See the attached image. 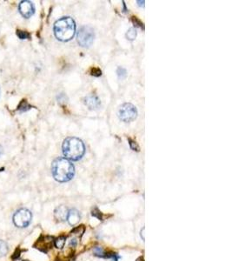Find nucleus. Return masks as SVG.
Listing matches in <instances>:
<instances>
[{
  "instance_id": "7",
  "label": "nucleus",
  "mask_w": 232,
  "mask_h": 261,
  "mask_svg": "<svg viewBox=\"0 0 232 261\" xmlns=\"http://www.w3.org/2000/svg\"><path fill=\"white\" fill-rule=\"evenodd\" d=\"M19 10V12L21 13V15L25 18H31L35 12V8H34L33 4L30 1H27V0L20 2Z\"/></svg>"
},
{
  "instance_id": "19",
  "label": "nucleus",
  "mask_w": 232,
  "mask_h": 261,
  "mask_svg": "<svg viewBox=\"0 0 232 261\" xmlns=\"http://www.w3.org/2000/svg\"><path fill=\"white\" fill-rule=\"evenodd\" d=\"M29 107H30V105H29L28 104H26L25 102H23V103L21 104V105L19 106V110L22 111H27L28 109H30Z\"/></svg>"
},
{
  "instance_id": "9",
  "label": "nucleus",
  "mask_w": 232,
  "mask_h": 261,
  "mask_svg": "<svg viewBox=\"0 0 232 261\" xmlns=\"http://www.w3.org/2000/svg\"><path fill=\"white\" fill-rule=\"evenodd\" d=\"M80 219H81V215H80L79 212L76 209H72L71 211H69L67 216L68 223L71 225H77L79 222Z\"/></svg>"
},
{
  "instance_id": "17",
  "label": "nucleus",
  "mask_w": 232,
  "mask_h": 261,
  "mask_svg": "<svg viewBox=\"0 0 232 261\" xmlns=\"http://www.w3.org/2000/svg\"><path fill=\"white\" fill-rule=\"evenodd\" d=\"M101 74H102V72L100 69H98V68H92L91 69V75H92V76L99 77V76H101Z\"/></svg>"
},
{
  "instance_id": "15",
  "label": "nucleus",
  "mask_w": 232,
  "mask_h": 261,
  "mask_svg": "<svg viewBox=\"0 0 232 261\" xmlns=\"http://www.w3.org/2000/svg\"><path fill=\"white\" fill-rule=\"evenodd\" d=\"M17 35L19 37L20 39H26L28 37H30V35L28 32L24 31V30H18L17 31Z\"/></svg>"
},
{
  "instance_id": "4",
  "label": "nucleus",
  "mask_w": 232,
  "mask_h": 261,
  "mask_svg": "<svg viewBox=\"0 0 232 261\" xmlns=\"http://www.w3.org/2000/svg\"><path fill=\"white\" fill-rule=\"evenodd\" d=\"M32 219L31 211L25 208H21L14 213L12 217L13 224L19 228H25L30 225Z\"/></svg>"
},
{
  "instance_id": "21",
  "label": "nucleus",
  "mask_w": 232,
  "mask_h": 261,
  "mask_svg": "<svg viewBox=\"0 0 232 261\" xmlns=\"http://www.w3.org/2000/svg\"><path fill=\"white\" fill-rule=\"evenodd\" d=\"M132 21H133V23H134L135 24H137V25H138V26H139V27H141V28L143 27V23H142V22H140V21H139L137 18H136V17H133V18H132Z\"/></svg>"
},
{
  "instance_id": "5",
  "label": "nucleus",
  "mask_w": 232,
  "mask_h": 261,
  "mask_svg": "<svg viewBox=\"0 0 232 261\" xmlns=\"http://www.w3.org/2000/svg\"><path fill=\"white\" fill-rule=\"evenodd\" d=\"M94 37V30L90 26H83L78 32V42L83 47L91 46Z\"/></svg>"
},
{
  "instance_id": "13",
  "label": "nucleus",
  "mask_w": 232,
  "mask_h": 261,
  "mask_svg": "<svg viewBox=\"0 0 232 261\" xmlns=\"http://www.w3.org/2000/svg\"><path fill=\"white\" fill-rule=\"evenodd\" d=\"M137 37V30L135 29L134 27L130 28V30L127 31L126 33V37L128 38L129 40H134Z\"/></svg>"
},
{
  "instance_id": "12",
  "label": "nucleus",
  "mask_w": 232,
  "mask_h": 261,
  "mask_svg": "<svg viewBox=\"0 0 232 261\" xmlns=\"http://www.w3.org/2000/svg\"><path fill=\"white\" fill-rule=\"evenodd\" d=\"M65 242H66V238L65 237L62 236V237L57 238L55 240V246L57 249H62L64 246Z\"/></svg>"
},
{
  "instance_id": "14",
  "label": "nucleus",
  "mask_w": 232,
  "mask_h": 261,
  "mask_svg": "<svg viewBox=\"0 0 232 261\" xmlns=\"http://www.w3.org/2000/svg\"><path fill=\"white\" fill-rule=\"evenodd\" d=\"M117 75H118V77L119 78H121V79H123V78H125L126 77V75H127V72H126V70L124 69V68H123V67H118L117 68Z\"/></svg>"
},
{
  "instance_id": "1",
  "label": "nucleus",
  "mask_w": 232,
  "mask_h": 261,
  "mask_svg": "<svg viewBox=\"0 0 232 261\" xmlns=\"http://www.w3.org/2000/svg\"><path fill=\"white\" fill-rule=\"evenodd\" d=\"M51 172L58 182H68L75 174V168L71 162L65 158H57L52 162Z\"/></svg>"
},
{
  "instance_id": "22",
  "label": "nucleus",
  "mask_w": 232,
  "mask_h": 261,
  "mask_svg": "<svg viewBox=\"0 0 232 261\" xmlns=\"http://www.w3.org/2000/svg\"><path fill=\"white\" fill-rule=\"evenodd\" d=\"M144 228H143V230L141 231V237L143 238V240H144Z\"/></svg>"
},
{
  "instance_id": "2",
  "label": "nucleus",
  "mask_w": 232,
  "mask_h": 261,
  "mask_svg": "<svg viewBox=\"0 0 232 261\" xmlns=\"http://www.w3.org/2000/svg\"><path fill=\"white\" fill-rule=\"evenodd\" d=\"M54 35L60 41L66 42L73 38L76 32L75 21L70 17H63L57 20L53 27Z\"/></svg>"
},
{
  "instance_id": "11",
  "label": "nucleus",
  "mask_w": 232,
  "mask_h": 261,
  "mask_svg": "<svg viewBox=\"0 0 232 261\" xmlns=\"http://www.w3.org/2000/svg\"><path fill=\"white\" fill-rule=\"evenodd\" d=\"M8 252V245L4 240H0V257L5 256Z\"/></svg>"
},
{
  "instance_id": "20",
  "label": "nucleus",
  "mask_w": 232,
  "mask_h": 261,
  "mask_svg": "<svg viewBox=\"0 0 232 261\" xmlns=\"http://www.w3.org/2000/svg\"><path fill=\"white\" fill-rule=\"evenodd\" d=\"M92 215L97 217L98 219H101V213H100V212L98 211V209H95V210L92 211Z\"/></svg>"
},
{
  "instance_id": "10",
  "label": "nucleus",
  "mask_w": 232,
  "mask_h": 261,
  "mask_svg": "<svg viewBox=\"0 0 232 261\" xmlns=\"http://www.w3.org/2000/svg\"><path fill=\"white\" fill-rule=\"evenodd\" d=\"M68 209L65 206H61L57 207L55 210V219L57 220V221H64L67 219V216H68Z\"/></svg>"
},
{
  "instance_id": "8",
  "label": "nucleus",
  "mask_w": 232,
  "mask_h": 261,
  "mask_svg": "<svg viewBox=\"0 0 232 261\" xmlns=\"http://www.w3.org/2000/svg\"><path fill=\"white\" fill-rule=\"evenodd\" d=\"M85 104L90 109H98L101 104V102L100 99L96 95L92 94L85 98Z\"/></svg>"
},
{
  "instance_id": "3",
  "label": "nucleus",
  "mask_w": 232,
  "mask_h": 261,
  "mask_svg": "<svg viewBox=\"0 0 232 261\" xmlns=\"http://www.w3.org/2000/svg\"><path fill=\"white\" fill-rule=\"evenodd\" d=\"M62 149L65 158L73 161L80 159L84 156L85 152V147L83 141L75 137L67 138L64 140L62 146Z\"/></svg>"
},
{
  "instance_id": "18",
  "label": "nucleus",
  "mask_w": 232,
  "mask_h": 261,
  "mask_svg": "<svg viewBox=\"0 0 232 261\" xmlns=\"http://www.w3.org/2000/svg\"><path fill=\"white\" fill-rule=\"evenodd\" d=\"M129 141H130V146L132 150H134V151H138V150H139V147H138L137 144L135 141L130 139H129Z\"/></svg>"
},
{
  "instance_id": "23",
  "label": "nucleus",
  "mask_w": 232,
  "mask_h": 261,
  "mask_svg": "<svg viewBox=\"0 0 232 261\" xmlns=\"http://www.w3.org/2000/svg\"><path fill=\"white\" fill-rule=\"evenodd\" d=\"M137 261H144V259L143 257H140V258H138V259H137Z\"/></svg>"
},
{
  "instance_id": "16",
  "label": "nucleus",
  "mask_w": 232,
  "mask_h": 261,
  "mask_svg": "<svg viewBox=\"0 0 232 261\" xmlns=\"http://www.w3.org/2000/svg\"><path fill=\"white\" fill-rule=\"evenodd\" d=\"M94 253H95V255L98 256V257H104V254H105L103 248L102 247H98V246L94 249Z\"/></svg>"
},
{
  "instance_id": "6",
  "label": "nucleus",
  "mask_w": 232,
  "mask_h": 261,
  "mask_svg": "<svg viewBox=\"0 0 232 261\" xmlns=\"http://www.w3.org/2000/svg\"><path fill=\"white\" fill-rule=\"evenodd\" d=\"M137 116V109L133 104L125 103L122 104L118 110V117L123 122H130L134 120Z\"/></svg>"
}]
</instances>
